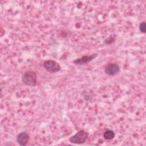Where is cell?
I'll list each match as a JSON object with an SVG mask.
<instances>
[{"label":"cell","instance_id":"6da1fadb","mask_svg":"<svg viewBox=\"0 0 146 146\" xmlns=\"http://www.w3.org/2000/svg\"><path fill=\"white\" fill-rule=\"evenodd\" d=\"M22 82L29 86H34L36 83V73L32 71L25 72L22 76Z\"/></svg>","mask_w":146,"mask_h":146},{"label":"cell","instance_id":"7a4b0ae2","mask_svg":"<svg viewBox=\"0 0 146 146\" xmlns=\"http://www.w3.org/2000/svg\"><path fill=\"white\" fill-rule=\"evenodd\" d=\"M88 136V133L84 130H80L78 131L74 135L70 137L69 141L71 143L80 144L84 143Z\"/></svg>","mask_w":146,"mask_h":146},{"label":"cell","instance_id":"3957f363","mask_svg":"<svg viewBox=\"0 0 146 146\" xmlns=\"http://www.w3.org/2000/svg\"><path fill=\"white\" fill-rule=\"evenodd\" d=\"M44 68L49 72L54 73L58 72L60 70L59 64L53 60H47L43 63Z\"/></svg>","mask_w":146,"mask_h":146},{"label":"cell","instance_id":"277c9868","mask_svg":"<svg viewBox=\"0 0 146 146\" xmlns=\"http://www.w3.org/2000/svg\"><path fill=\"white\" fill-rule=\"evenodd\" d=\"M104 71L106 74L110 76H113L120 71V67L117 64L110 63L106 65Z\"/></svg>","mask_w":146,"mask_h":146},{"label":"cell","instance_id":"5b68a950","mask_svg":"<svg viewBox=\"0 0 146 146\" xmlns=\"http://www.w3.org/2000/svg\"><path fill=\"white\" fill-rule=\"evenodd\" d=\"M98 55V54L95 53L93 54H91L90 55L87 56L84 55L80 58L76 59V60L73 61V63L75 64L78 65H82V64H87L89 62H90L91 60H92L94 59H95Z\"/></svg>","mask_w":146,"mask_h":146},{"label":"cell","instance_id":"8992f818","mask_svg":"<svg viewBox=\"0 0 146 146\" xmlns=\"http://www.w3.org/2000/svg\"><path fill=\"white\" fill-rule=\"evenodd\" d=\"M16 140L20 145H26L29 140V136L26 132H21L17 135Z\"/></svg>","mask_w":146,"mask_h":146},{"label":"cell","instance_id":"52a82bcc","mask_svg":"<svg viewBox=\"0 0 146 146\" xmlns=\"http://www.w3.org/2000/svg\"><path fill=\"white\" fill-rule=\"evenodd\" d=\"M103 136L107 140H111L115 137V133L112 130H107L104 132Z\"/></svg>","mask_w":146,"mask_h":146},{"label":"cell","instance_id":"ba28073f","mask_svg":"<svg viewBox=\"0 0 146 146\" xmlns=\"http://www.w3.org/2000/svg\"><path fill=\"white\" fill-rule=\"evenodd\" d=\"M115 39H116V37L115 36V35H111L104 40V43L108 44H111L115 40Z\"/></svg>","mask_w":146,"mask_h":146},{"label":"cell","instance_id":"9c48e42d","mask_svg":"<svg viewBox=\"0 0 146 146\" xmlns=\"http://www.w3.org/2000/svg\"><path fill=\"white\" fill-rule=\"evenodd\" d=\"M139 30L141 33H145L146 31V25H145V22L143 21L141 22L139 25Z\"/></svg>","mask_w":146,"mask_h":146}]
</instances>
